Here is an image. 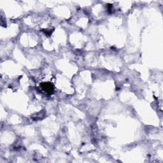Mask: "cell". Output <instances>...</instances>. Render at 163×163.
I'll return each mask as SVG.
<instances>
[{"mask_svg": "<svg viewBox=\"0 0 163 163\" xmlns=\"http://www.w3.org/2000/svg\"><path fill=\"white\" fill-rule=\"evenodd\" d=\"M40 88L43 89V91L47 94H51L54 92V86L51 83H43L40 84Z\"/></svg>", "mask_w": 163, "mask_h": 163, "instance_id": "cell-1", "label": "cell"}]
</instances>
